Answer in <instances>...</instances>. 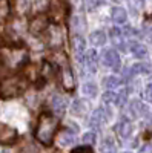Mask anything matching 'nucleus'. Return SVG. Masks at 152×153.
Returning <instances> with one entry per match:
<instances>
[{
  "mask_svg": "<svg viewBox=\"0 0 152 153\" xmlns=\"http://www.w3.org/2000/svg\"><path fill=\"white\" fill-rule=\"evenodd\" d=\"M57 126H58V118H55L54 115H51L49 112L42 113L40 118H39V123H37V129H35L37 141L42 143L43 146H49L52 143Z\"/></svg>",
  "mask_w": 152,
  "mask_h": 153,
  "instance_id": "f257e3e1",
  "label": "nucleus"
},
{
  "mask_svg": "<svg viewBox=\"0 0 152 153\" xmlns=\"http://www.w3.org/2000/svg\"><path fill=\"white\" fill-rule=\"evenodd\" d=\"M101 3H103V0H88L86 6H88V9H95V8L100 6Z\"/></svg>",
  "mask_w": 152,
  "mask_h": 153,
  "instance_id": "c85d7f7f",
  "label": "nucleus"
},
{
  "mask_svg": "<svg viewBox=\"0 0 152 153\" xmlns=\"http://www.w3.org/2000/svg\"><path fill=\"white\" fill-rule=\"evenodd\" d=\"M89 40H91L92 45H95V46H101V45H105V43H106V34H105L103 31H95V32L91 34Z\"/></svg>",
  "mask_w": 152,
  "mask_h": 153,
  "instance_id": "6ab92c4d",
  "label": "nucleus"
},
{
  "mask_svg": "<svg viewBox=\"0 0 152 153\" xmlns=\"http://www.w3.org/2000/svg\"><path fill=\"white\" fill-rule=\"evenodd\" d=\"M49 0H32V8L35 11H43L45 8H48Z\"/></svg>",
  "mask_w": 152,
  "mask_h": 153,
  "instance_id": "bb28decb",
  "label": "nucleus"
},
{
  "mask_svg": "<svg viewBox=\"0 0 152 153\" xmlns=\"http://www.w3.org/2000/svg\"><path fill=\"white\" fill-rule=\"evenodd\" d=\"M97 61H98V58H97V52L94 49L88 51V52L85 54V68L91 74H94L97 71Z\"/></svg>",
  "mask_w": 152,
  "mask_h": 153,
  "instance_id": "1a4fd4ad",
  "label": "nucleus"
},
{
  "mask_svg": "<svg viewBox=\"0 0 152 153\" xmlns=\"http://www.w3.org/2000/svg\"><path fill=\"white\" fill-rule=\"evenodd\" d=\"M8 2L6 0H2V2H0V16L2 17H6V14H8Z\"/></svg>",
  "mask_w": 152,
  "mask_h": 153,
  "instance_id": "c756f323",
  "label": "nucleus"
},
{
  "mask_svg": "<svg viewBox=\"0 0 152 153\" xmlns=\"http://www.w3.org/2000/svg\"><path fill=\"white\" fill-rule=\"evenodd\" d=\"M72 153H92V150L88 149V147H79V149H75Z\"/></svg>",
  "mask_w": 152,
  "mask_h": 153,
  "instance_id": "72a5a7b5",
  "label": "nucleus"
},
{
  "mask_svg": "<svg viewBox=\"0 0 152 153\" xmlns=\"http://www.w3.org/2000/svg\"><path fill=\"white\" fill-rule=\"evenodd\" d=\"M72 49H74V55L77 60H82L83 54H85V49H86V45H85V38L80 37V35H75L74 40H72Z\"/></svg>",
  "mask_w": 152,
  "mask_h": 153,
  "instance_id": "9d476101",
  "label": "nucleus"
},
{
  "mask_svg": "<svg viewBox=\"0 0 152 153\" xmlns=\"http://www.w3.org/2000/svg\"><path fill=\"white\" fill-rule=\"evenodd\" d=\"M132 72L134 74H148L149 65H146V63H137V65L132 66Z\"/></svg>",
  "mask_w": 152,
  "mask_h": 153,
  "instance_id": "a878e982",
  "label": "nucleus"
},
{
  "mask_svg": "<svg viewBox=\"0 0 152 153\" xmlns=\"http://www.w3.org/2000/svg\"><path fill=\"white\" fill-rule=\"evenodd\" d=\"M0 61L9 69H19L28 61V52L25 48L20 46H2Z\"/></svg>",
  "mask_w": 152,
  "mask_h": 153,
  "instance_id": "f03ea898",
  "label": "nucleus"
},
{
  "mask_svg": "<svg viewBox=\"0 0 152 153\" xmlns=\"http://www.w3.org/2000/svg\"><path fill=\"white\" fill-rule=\"evenodd\" d=\"M83 94L85 95H88V97H91V98H94L95 95H97V86L94 84V83H86L85 86H83Z\"/></svg>",
  "mask_w": 152,
  "mask_h": 153,
  "instance_id": "5701e85b",
  "label": "nucleus"
},
{
  "mask_svg": "<svg viewBox=\"0 0 152 153\" xmlns=\"http://www.w3.org/2000/svg\"><path fill=\"white\" fill-rule=\"evenodd\" d=\"M29 9V0H16V11L19 14H26Z\"/></svg>",
  "mask_w": 152,
  "mask_h": 153,
  "instance_id": "4be33fe9",
  "label": "nucleus"
},
{
  "mask_svg": "<svg viewBox=\"0 0 152 153\" xmlns=\"http://www.w3.org/2000/svg\"><path fill=\"white\" fill-rule=\"evenodd\" d=\"M111 40H112V43L115 46L124 49V46H123V32L120 29H117V28L111 29Z\"/></svg>",
  "mask_w": 152,
  "mask_h": 153,
  "instance_id": "412c9836",
  "label": "nucleus"
},
{
  "mask_svg": "<svg viewBox=\"0 0 152 153\" xmlns=\"http://www.w3.org/2000/svg\"><path fill=\"white\" fill-rule=\"evenodd\" d=\"M103 103H106V104H115L117 103V94L115 92H112V91H108V92H105L103 94Z\"/></svg>",
  "mask_w": 152,
  "mask_h": 153,
  "instance_id": "393cba45",
  "label": "nucleus"
},
{
  "mask_svg": "<svg viewBox=\"0 0 152 153\" xmlns=\"http://www.w3.org/2000/svg\"><path fill=\"white\" fill-rule=\"evenodd\" d=\"M17 139V130L5 123H0V144L8 146Z\"/></svg>",
  "mask_w": 152,
  "mask_h": 153,
  "instance_id": "39448f33",
  "label": "nucleus"
},
{
  "mask_svg": "<svg viewBox=\"0 0 152 153\" xmlns=\"http://www.w3.org/2000/svg\"><path fill=\"white\" fill-rule=\"evenodd\" d=\"M131 112H132L134 117H143V115L148 113V107L142 103V101L134 100L131 103Z\"/></svg>",
  "mask_w": 152,
  "mask_h": 153,
  "instance_id": "4468645a",
  "label": "nucleus"
},
{
  "mask_svg": "<svg viewBox=\"0 0 152 153\" xmlns=\"http://www.w3.org/2000/svg\"><path fill=\"white\" fill-rule=\"evenodd\" d=\"M115 130L121 138H128L132 133V124L129 123V120H121L117 126H115Z\"/></svg>",
  "mask_w": 152,
  "mask_h": 153,
  "instance_id": "ddd939ff",
  "label": "nucleus"
},
{
  "mask_svg": "<svg viewBox=\"0 0 152 153\" xmlns=\"http://www.w3.org/2000/svg\"><path fill=\"white\" fill-rule=\"evenodd\" d=\"M131 5H132V8L134 9H142L143 8V5H145V0H131Z\"/></svg>",
  "mask_w": 152,
  "mask_h": 153,
  "instance_id": "2f4dec72",
  "label": "nucleus"
},
{
  "mask_svg": "<svg viewBox=\"0 0 152 153\" xmlns=\"http://www.w3.org/2000/svg\"><path fill=\"white\" fill-rule=\"evenodd\" d=\"M145 100L152 103V84L146 86V89H145Z\"/></svg>",
  "mask_w": 152,
  "mask_h": 153,
  "instance_id": "7c9ffc66",
  "label": "nucleus"
},
{
  "mask_svg": "<svg viewBox=\"0 0 152 153\" xmlns=\"http://www.w3.org/2000/svg\"><path fill=\"white\" fill-rule=\"evenodd\" d=\"M49 26V23H48V17L46 16H37L31 20L29 23V32L37 35V34H42L43 31H46V28Z\"/></svg>",
  "mask_w": 152,
  "mask_h": 153,
  "instance_id": "0eeeda50",
  "label": "nucleus"
},
{
  "mask_svg": "<svg viewBox=\"0 0 152 153\" xmlns=\"http://www.w3.org/2000/svg\"><path fill=\"white\" fill-rule=\"evenodd\" d=\"M124 153H129V152H124Z\"/></svg>",
  "mask_w": 152,
  "mask_h": 153,
  "instance_id": "f704fd0d",
  "label": "nucleus"
},
{
  "mask_svg": "<svg viewBox=\"0 0 152 153\" xmlns=\"http://www.w3.org/2000/svg\"><path fill=\"white\" fill-rule=\"evenodd\" d=\"M48 31V43L52 48H60L65 42V31L60 25H49L46 28Z\"/></svg>",
  "mask_w": 152,
  "mask_h": 153,
  "instance_id": "20e7f679",
  "label": "nucleus"
},
{
  "mask_svg": "<svg viewBox=\"0 0 152 153\" xmlns=\"http://www.w3.org/2000/svg\"><path fill=\"white\" fill-rule=\"evenodd\" d=\"M111 16H112V20L115 22V23H124L126 19H128V14H126V11H124L123 8H120V6L112 8Z\"/></svg>",
  "mask_w": 152,
  "mask_h": 153,
  "instance_id": "dca6fc26",
  "label": "nucleus"
},
{
  "mask_svg": "<svg viewBox=\"0 0 152 153\" xmlns=\"http://www.w3.org/2000/svg\"><path fill=\"white\" fill-rule=\"evenodd\" d=\"M60 84L63 86V89L68 92H72L74 89H75V78H74V74L72 71L65 66V68H61L60 71Z\"/></svg>",
  "mask_w": 152,
  "mask_h": 153,
  "instance_id": "423d86ee",
  "label": "nucleus"
},
{
  "mask_svg": "<svg viewBox=\"0 0 152 153\" xmlns=\"http://www.w3.org/2000/svg\"><path fill=\"white\" fill-rule=\"evenodd\" d=\"M106 120H108V115H106L105 109H97V110H94V113H92L89 124H91V127H94V129H98V127L103 124Z\"/></svg>",
  "mask_w": 152,
  "mask_h": 153,
  "instance_id": "9b49d317",
  "label": "nucleus"
},
{
  "mask_svg": "<svg viewBox=\"0 0 152 153\" xmlns=\"http://www.w3.org/2000/svg\"><path fill=\"white\" fill-rule=\"evenodd\" d=\"M82 143H83V144H86V146L94 144V143H95V133H92V132L85 133V135H83V138H82Z\"/></svg>",
  "mask_w": 152,
  "mask_h": 153,
  "instance_id": "cd10ccee",
  "label": "nucleus"
},
{
  "mask_svg": "<svg viewBox=\"0 0 152 153\" xmlns=\"http://www.w3.org/2000/svg\"><path fill=\"white\" fill-rule=\"evenodd\" d=\"M28 87V78L23 75H16L9 76V78L3 80L0 83V98L8 100L22 95Z\"/></svg>",
  "mask_w": 152,
  "mask_h": 153,
  "instance_id": "7ed1b4c3",
  "label": "nucleus"
},
{
  "mask_svg": "<svg viewBox=\"0 0 152 153\" xmlns=\"http://www.w3.org/2000/svg\"><path fill=\"white\" fill-rule=\"evenodd\" d=\"M88 110V104L85 100H75L72 103V113L77 115V117H83Z\"/></svg>",
  "mask_w": 152,
  "mask_h": 153,
  "instance_id": "f3484780",
  "label": "nucleus"
},
{
  "mask_svg": "<svg viewBox=\"0 0 152 153\" xmlns=\"http://www.w3.org/2000/svg\"><path fill=\"white\" fill-rule=\"evenodd\" d=\"M138 153H152V144H146V146H143Z\"/></svg>",
  "mask_w": 152,
  "mask_h": 153,
  "instance_id": "473e14b6",
  "label": "nucleus"
},
{
  "mask_svg": "<svg viewBox=\"0 0 152 153\" xmlns=\"http://www.w3.org/2000/svg\"><path fill=\"white\" fill-rule=\"evenodd\" d=\"M58 143L60 146H69L74 143V133L69 130H61L58 135Z\"/></svg>",
  "mask_w": 152,
  "mask_h": 153,
  "instance_id": "aec40b11",
  "label": "nucleus"
},
{
  "mask_svg": "<svg viewBox=\"0 0 152 153\" xmlns=\"http://www.w3.org/2000/svg\"><path fill=\"white\" fill-rule=\"evenodd\" d=\"M51 106H52V110H54V112H57V113H63V112L66 110L68 100L63 97V95H54Z\"/></svg>",
  "mask_w": 152,
  "mask_h": 153,
  "instance_id": "f8f14e48",
  "label": "nucleus"
},
{
  "mask_svg": "<svg viewBox=\"0 0 152 153\" xmlns=\"http://www.w3.org/2000/svg\"><path fill=\"white\" fill-rule=\"evenodd\" d=\"M103 83H105V86H106L108 89H115V87L120 86L121 81L117 78V76H106V78L103 80Z\"/></svg>",
  "mask_w": 152,
  "mask_h": 153,
  "instance_id": "b1692460",
  "label": "nucleus"
},
{
  "mask_svg": "<svg viewBox=\"0 0 152 153\" xmlns=\"http://www.w3.org/2000/svg\"><path fill=\"white\" fill-rule=\"evenodd\" d=\"M103 63L105 66L114 69V71H118L120 68V57L117 54L115 49H106L103 52Z\"/></svg>",
  "mask_w": 152,
  "mask_h": 153,
  "instance_id": "6e6552de",
  "label": "nucleus"
},
{
  "mask_svg": "<svg viewBox=\"0 0 152 153\" xmlns=\"http://www.w3.org/2000/svg\"><path fill=\"white\" fill-rule=\"evenodd\" d=\"M100 152L101 153H117V146L114 143V139L112 138L103 139V143L100 146Z\"/></svg>",
  "mask_w": 152,
  "mask_h": 153,
  "instance_id": "a211bd4d",
  "label": "nucleus"
},
{
  "mask_svg": "<svg viewBox=\"0 0 152 153\" xmlns=\"http://www.w3.org/2000/svg\"><path fill=\"white\" fill-rule=\"evenodd\" d=\"M129 51L134 54V57H137V58H143V57H146V54H148V49L145 48V45L137 43V42H132V43L129 45Z\"/></svg>",
  "mask_w": 152,
  "mask_h": 153,
  "instance_id": "2eb2a0df",
  "label": "nucleus"
}]
</instances>
